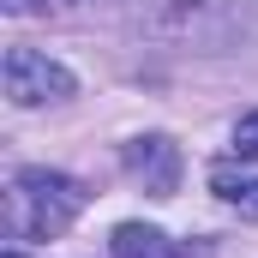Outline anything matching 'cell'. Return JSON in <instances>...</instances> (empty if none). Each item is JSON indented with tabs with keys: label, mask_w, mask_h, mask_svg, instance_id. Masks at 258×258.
<instances>
[{
	"label": "cell",
	"mask_w": 258,
	"mask_h": 258,
	"mask_svg": "<svg viewBox=\"0 0 258 258\" xmlns=\"http://www.w3.org/2000/svg\"><path fill=\"white\" fill-rule=\"evenodd\" d=\"M84 210V186L54 168H18L6 186V234L12 240H54Z\"/></svg>",
	"instance_id": "6da1fadb"
},
{
	"label": "cell",
	"mask_w": 258,
	"mask_h": 258,
	"mask_svg": "<svg viewBox=\"0 0 258 258\" xmlns=\"http://www.w3.org/2000/svg\"><path fill=\"white\" fill-rule=\"evenodd\" d=\"M0 84H6V96L18 108H42V102H66L72 96V72L60 60H48L42 48H6Z\"/></svg>",
	"instance_id": "7a4b0ae2"
},
{
	"label": "cell",
	"mask_w": 258,
	"mask_h": 258,
	"mask_svg": "<svg viewBox=\"0 0 258 258\" xmlns=\"http://www.w3.org/2000/svg\"><path fill=\"white\" fill-rule=\"evenodd\" d=\"M120 162H126V174H132L150 198H174V186H180V150H174L162 132L132 138L126 150H120Z\"/></svg>",
	"instance_id": "3957f363"
},
{
	"label": "cell",
	"mask_w": 258,
	"mask_h": 258,
	"mask_svg": "<svg viewBox=\"0 0 258 258\" xmlns=\"http://www.w3.org/2000/svg\"><path fill=\"white\" fill-rule=\"evenodd\" d=\"M108 246H114V258H192L180 240H168V234L150 228V222H120Z\"/></svg>",
	"instance_id": "277c9868"
},
{
	"label": "cell",
	"mask_w": 258,
	"mask_h": 258,
	"mask_svg": "<svg viewBox=\"0 0 258 258\" xmlns=\"http://www.w3.org/2000/svg\"><path fill=\"white\" fill-rule=\"evenodd\" d=\"M210 186H216V198H228L234 210L258 216V174H234L228 162H216V168H210Z\"/></svg>",
	"instance_id": "5b68a950"
},
{
	"label": "cell",
	"mask_w": 258,
	"mask_h": 258,
	"mask_svg": "<svg viewBox=\"0 0 258 258\" xmlns=\"http://www.w3.org/2000/svg\"><path fill=\"white\" fill-rule=\"evenodd\" d=\"M234 156H258V108L234 120Z\"/></svg>",
	"instance_id": "8992f818"
},
{
	"label": "cell",
	"mask_w": 258,
	"mask_h": 258,
	"mask_svg": "<svg viewBox=\"0 0 258 258\" xmlns=\"http://www.w3.org/2000/svg\"><path fill=\"white\" fill-rule=\"evenodd\" d=\"M6 258H24V252H18V246H12V252H6Z\"/></svg>",
	"instance_id": "52a82bcc"
}]
</instances>
